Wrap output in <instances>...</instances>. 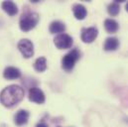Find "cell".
Listing matches in <instances>:
<instances>
[{"label": "cell", "mask_w": 128, "mask_h": 127, "mask_svg": "<svg viewBox=\"0 0 128 127\" xmlns=\"http://www.w3.org/2000/svg\"><path fill=\"white\" fill-rule=\"evenodd\" d=\"M54 43L58 49L66 50V49H70L72 46L74 40L70 35L63 33V34H59L58 36H56V38L54 39Z\"/></svg>", "instance_id": "obj_4"}, {"label": "cell", "mask_w": 128, "mask_h": 127, "mask_svg": "<svg viewBox=\"0 0 128 127\" xmlns=\"http://www.w3.org/2000/svg\"><path fill=\"white\" fill-rule=\"evenodd\" d=\"M104 28L108 33H115L118 31L119 25L114 19H106L104 21Z\"/></svg>", "instance_id": "obj_13"}, {"label": "cell", "mask_w": 128, "mask_h": 127, "mask_svg": "<svg viewBox=\"0 0 128 127\" xmlns=\"http://www.w3.org/2000/svg\"><path fill=\"white\" fill-rule=\"evenodd\" d=\"M125 8H126V11L128 12V2H127V4H126V6H125Z\"/></svg>", "instance_id": "obj_18"}, {"label": "cell", "mask_w": 128, "mask_h": 127, "mask_svg": "<svg viewBox=\"0 0 128 127\" xmlns=\"http://www.w3.org/2000/svg\"><path fill=\"white\" fill-rule=\"evenodd\" d=\"M36 127H48V125H47L45 122H40V123L37 124V126Z\"/></svg>", "instance_id": "obj_17"}, {"label": "cell", "mask_w": 128, "mask_h": 127, "mask_svg": "<svg viewBox=\"0 0 128 127\" xmlns=\"http://www.w3.org/2000/svg\"><path fill=\"white\" fill-rule=\"evenodd\" d=\"M98 35V30L96 27L84 28L82 31V41L84 43H92Z\"/></svg>", "instance_id": "obj_6"}, {"label": "cell", "mask_w": 128, "mask_h": 127, "mask_svg": "<svg viewBox=\"0 0 128 127\" xmlns=\"http://www.w3.org/2000/svg\"><path fill=\"white\" fill-rule=\"evenodd\" d=\"M24 90L16 84L5 88L0 94V101L6 107H12L19 103L24 97Z\"/></svg>", "instance_id": "obj_1"}, {"label": "cell", "mask_w": 128, "mask_h": 127, "mask_svg": "<svg viewBox=\"0 0 128 127\" xmlns=\"http://www.w3.org/2000/svg\"><path fill=\"white\" fill-rule=\"evenodd\" d=\"M18 49L24 58L29 59L34 55V45L28 39H23L18 43Z\"/></svg>", "instance_id": "obj_5"}, {"label": "cell", "mask_w": 128, "mask_h": 127, "mask_svg": "<svg viewBox=\"0 0 128 127\" xmlns=\"http://www.w3.org/2000/svg\"><path fill=\"white\" fill-rule=\"evenodd\" d=\"M39 22V15L34 12H28L21 16L20 19V29L24 32H28L34 29Z\"/></svg>", "instance_id": "obj_2"}, {"label": "cell", "mask_w": 128, "mask_h": 127, "mask_svg": "<svg viewBox=\"0 0 128 127\" xmlns=\"http://www.w3.org/2000/svg\"><path fill=\"white\" fill-rule=\"evenodd\" d=\"M72 11H74V17L78 20H84L86 17V14H88V11H86V7L82 4H76L72 8Z\"/></svg>", "instance_id": "obj_11"}, {"label": "cell", "mask_w": 128, "mask_h": 127, "mask_svg": "<svg viewBox=\"0 0 128 127\" xmlns=\"http://www.w3.org/2000/svg\"><path fill=\"white\" fill-rule=\"evenodd\" d=\"M3 76H4L6 80H16V78H19L21 76V72H20V70H18L17 68H14V66H7V68L4 70Z\"/></svg>", "instance_id": "obj_9"}, {"label": "cell", "mask_w": 128, "mask_h": 127, "mask_svg": "<svg viewBox=\"0 0 128 127\" xmlns=\"http://www.w3.org/2000/svg\"><path fill=\"white\" fill-rule=\"evenodd\" d=\"M29 99L35 103H44L45 102V94L38 88H31L29 90Z\"/></svg>", "instance_id": "obj_7"}, {"label": "cell", "mask_w": 128, "mask_h": 127, "mask_svg": "<svg viewBox=\"0 0 128 127\" xmlns=\"http://www.w3.org/2000/svg\"><path fill=\"white\" fill-rule=\"evenodd\" d=\"M80 53L78 49H74L70 52H68L62 60V68H64L66 72H70L76 63L80 60Z\"/></svg>", "instance_id": "obj_3"}, {"label": "cell", "mask_w": 128, "mask_h": 127, "mask_svg": "<svg viewBox=\"0 0 128 127\" xmlns=\"http://www.w3.org/2000/svg\"><path fill=\"white\" fill-rule=\"evenodd\" d=\"M2 9L10 16H14L18 12L17 5L12 1H4L2 3Z\"/></svg>", "instance_id": "obj_10"}, {"label": "cell", "mask_w": 128, "mask_h": 127, "mask_svg": "<svg viewBox=\"0 0 128 127\" xmlns=\"http://www.w3.org/2000/svg\"><path fill=\"white\" fill-rule=\"evenodd\" d=\"M119 46V41L115 37H109L105 40L103 49L105 51H115Z\"/></svg>", "instance_id": "obj_12"}, {"label": "cell", "mask_w": 128, "mask_h": 127, "mask_svg": "<svg viewBox=\"0 0 128 127\" xmlns=\"http://www.w3.org/2000/svg\"><path fill=\"white\" fill-rule=\"evenodd\" d=\"M107 11H108V13H109L111 16H116V15H118V13H119V11H120V6H119V4L116 3V2H112V3H110V4L108 5Z\"/></svg>", "instance_id": "obj_16"}, {"label": "cell", "mask_w": 128, "mask_h": 127, "mask_svg": "<svg viewBox=\"0 0 128 127\" xmlns=\"http://www.w3.org/2000/svg\"><path fill=\"white\" fill-rule=\"evenodd\" d=\"M66 30V26L63 22L61 21H54L50 25V32L52 34H59L63 33Z\"/></svg>", "instance_id": "obj_14"}, {"label": "cell", "mask_w": 128, "mask_h": 127, "mask_svg": "<svg viewBox=\"0 0 128 127\" xmlns=\"http://www.w3.org/2000/svg\"><path fill=\"white\" fill-rule=\"evenodd\" d=\"M34 68H35V70H36L37 72H40L46 70V68H47V60H46V58H45V57H40V58H38V59L35 61Z\"/></svg>", "instance_id": "obj_15"}, {"label": "cell", "mask_w": 128, "mask_h": 127, "mask_svg": "<svg viewBox=\"0 0 128 127\" xmlns=\"http://www.w3.org/2000/svg\"><path fill=\"white\" fill-rule=\"evenodd\" d=\"M28 119H29V112L27 110H24V109L19 110L14 117L15 124L18 126H22V125L26 124L28 122Z\"/></svg>", "instance_id": "obj_8"}]
</instances>
